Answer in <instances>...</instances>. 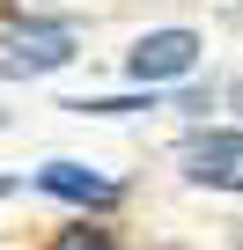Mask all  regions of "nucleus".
<instances>
[{"label":"nucleus","mask_w":243,"mask_h":250,"mask_svg":"<svg viewBox=\"0 0 243 250\" xmlns=\"http://www.w3.org/2000/svg\"><path fill=\"white\" fill-rule=\"evenodd\" d=\"M37 184L59 191V199H74V206H118V184L96 177V169H81V162H52V169H37Z\"/></svg>","instance_id":"nucleus-4"},{"label":"nucleus","mask_w":243,"mask_h":250,"mask_svg":"<svg viewBox=\"0 0 243 250\" xmlns=\"http://www.w3.org/2000/svg\"><path fill=\"white\" fill-rule=\"evenodd\" d=\"M126 66H133V81H177V74H192L199 66V37L192 30H148L133 52H126Z\"/></svg>","instance_id":"nucleus-2"},{"label":"nucleus","mask_w":243,"mask_h":250,"mask_svg":"<svg viewBox=\"0 0 243 250\" xmlns=\"http://www.w3.org/2000/svg\"><path fill=\"white\" fill-rule=\"evenodd\" d=\"M66 59H74V22L37 15V22H8V30H0V74H8V81L59 74Z\"/></svg>","instance_id":"nucleus-1"},{"label":"nucleus","mask_w":243,"mask_h":250,"mask_svg":"<svg viewBox=\"0 0 243 250\" xmlns=\"http://www.w3.org/2000/svg\"><path fill=\"white\" fill-rule=\"evenodd\" d=\"M184 177L206 191H243V133H199L184 140Z\"/></svg>","instance_id":"nucleus-3"},{"label":"nucleus","mask_w":243,"mask_h":250,"mask_svg":"<svg viewBox=\"0 0 243 250\" xmlns=\"http://www.w3.org/2000/svg\"><path fill=\"white\" fill-rule=\"evenodd\" d=\"M8 15H15V0H0V30H8Z\"/></svg>","instance_id":"nucleus-6"},{"label":"nucleus","mask_w":243,"mask_h":250,"mask_svg":"<svg viewBox=\"0 0 243 250\" xmlns=\"http://www.w3.org/2000/svg\"><path fill=\"white\" fill-rule=\"evenodd\" d=\"M52 250H110V228L74 221V228H59V235H52Z\"/></svg>","instance_id":"nucleus-5"}]
</instances>
